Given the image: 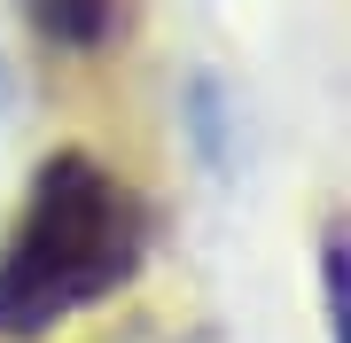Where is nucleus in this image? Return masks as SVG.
I'll list each match as a JSON object with an SVG mask.
<instances>
[{
  "mask_svg": "<svg viewBox=\"0 0 351 343\" xmlns=\"http://www.w3.org/2000/svg\"><path fill=\"white\" fill-rule=\"evenodd\" d=\"M141 257V211L94 156H47L0 250V335H39L110 296Z\"/></svg>",
  "mask_w": 351,
  "mask_h": 343,
  "instance_id": "nucleus-1",
  "label": "nucleus"
},
{
  "mask_svg": "<svg viewBox=\"0 0 351 343\" xmlns=\"http://www.w3.org/2000/svg\"><path fill=\"white\" fill-rule=\"evenodd\" d=\"M110 8L117 0H24V16L55 39V47H94V39L110 31Z\"/></svg>",
  "mask_w": 351,
  "mask_h": 343,
  "instance_id": "nucleus-2",
  "label": "nucleus"
}]
</instances>
